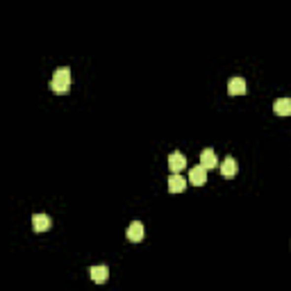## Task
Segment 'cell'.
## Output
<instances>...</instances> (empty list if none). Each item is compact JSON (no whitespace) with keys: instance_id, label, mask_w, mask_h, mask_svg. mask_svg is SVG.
I'll return each mask as SVG.
<instances>
[{"instance_id":"1","label":"cell","mask_w":291,"mask_h":291,"mask_svg":"<svg viewBox=\"0 0 291 291\" xmlns=\"http://www.w3.org/2000/svg\"><path fill=\"white\" fill-rule=\"evenodd\" d=\"M71 68H66V66H62V68H57L53 75V82H50V89H53V94L57 96H64L68 94V89H71Z\"/></svg>"},{"instance_id":"2","label":"cell","mask_w":291,"mask_h":291,"mask_svg":"<svg viewBox=\"0 0 291 291\" xmlns=\"http://www.w3.org/2000/svg\"><path fill=\"white\" fill-rule=\"evenodd\" d=\"M125 237L130 239L132 244H139V241L146 237V230H143L141 221H132L130 226H128V230H125Z\"/></svg>"},{"instance_id":"3","label":"cell","mask_w":291,"mask_h":291,"mask_svg":"<svg viewBox=\"0 0 291 291\" xmlns=\"http://www.w3.org/2000/svg\"><path fill=\"white\" fill-rule=\"evenodd\" d=\"M189 182L196 184V187H202V184L207 182V168L205 166H194L189 171Z\"/></svg>"},{"instance_id":"4","label":"cell","mask_w":291,"mask_h":291,"mask_svg":"<svg viewBox=\"0 0 291 291\" xmlns=\"http://www.w3.org/2000/svg\"><path fill=\"white\" fill-rule=\"evenodd\" d=\"M237 160H234V157H226V160L221 162V175H223V178H234V175H237Z\"/></svg>"},{"instance_id":"5","label":"cell","mask_w":291,"mask_h":291,"mask_svg":"<svg viewBox=\"0 0 291 291\" xmlns=\"http://www.w3.org/2000/svg\"><path fill=\"white\" fill-rule=\"evenodd\" d=\"M187 166V157L182 153H171L168 155V168L173 173H182V168Z\"/></svg>"},{"instance_id":"6","label":"cell","mask_w":291,"mask_h":291,"mask_svg":"<svg viewBox=\"0 0 291 291\" xmlns=\"http://www.w3.org/2000/svg\"><path fill=\"white\" fill-rule=\"evenodd\" d=\"M184 189H187V180L180 173H173L171 178H168V191L171 194H182Z\"/></svg>"},{"instance_id":"7","label":"cell","mask_w":291,"mask_h":291,"mask_svg":"<svg viewBox=\"0 0 291 291\" xmlns=\"http://www.w3.org/2000/svg\"><path fill=\"white\" fill-rule=\"evenodd\" d=\"M89 278L94 280V282H98V285H102V282H107L109 278V268L107 266H91L89 268Z\"/></svg>"},{"instance_id":"8","label":"cell","mask_w":291,"mask_h":291,"mask_svg":"<svg viewBox=\"0 0 291 291\" xmlns=\"http://www.w3.org/2000/svg\"><path fill=\"white\" fill-rule=\"evenodd\" d=\"M227 94L230 96H244L246 94V80L244 77H232L227 82Z\"/></svg>"},{"instance_id":"9","label":"cell","mask_w":291,"mask_h":291,"mask_svg":"<svg viewBox=\"0 0 291 291\" xmlns=\"http://www.w3.org/2000/svg\"><path fill=\"white\" fill-rule=\"evenodd\" d=\"M200 166H205V168H216L219 166V160H216V155H214V150L212 148H205L200 153Z\"/></svg>"},{"instance_id":"10","label":"cell","mask_w":291,"mask_h":291,"mask_svg":"<svg viewBox=\"0 0 291 291\" xmlns=\"http://www.w3.org/2000/svg\"><path fill=\"white\" fill-rule=\"evenodd\" d=\"M273 112L278 116H291V98H278L273 102Z\"/></svg>"},{"instance_id":"11","label":"cell","mask_w":291,"mask_h":291,"mask_svg":"<svg viewBox=\"0 0 291 291\" xmlns=\"http://www.w3.org/2000/svg\"><path fill=\"white\" fill-rule=\"evenodd\" d=\"M32 227H34V232L50 230V219H48L46 214H34L32 216Z\"/></svg>"}]
</instances>
